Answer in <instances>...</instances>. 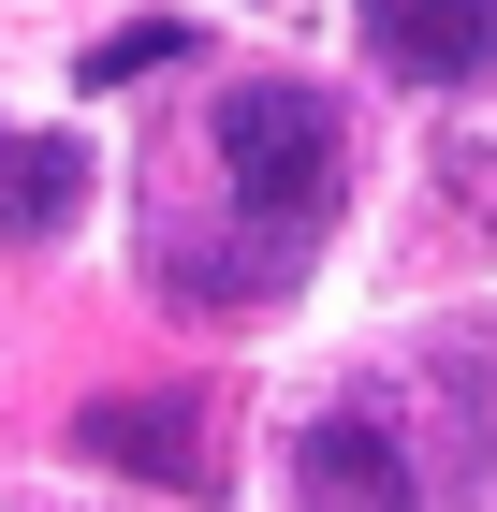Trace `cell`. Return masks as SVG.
<instances>
[{
  "instance_id": "6",
  "label": "cell",
  "mask_w": 497,
  "mask_h": 512,
  "mask_svg": "<svg viewBox=\"0 0 497 512\" xmlns=\"http://www.w3.org/2000/svg\"><path fill=\"white\" fill-rule=\"evenodd\" d=\"M161 59H205V44L176 30V15H132V30H103V44H88V59H74V88H147Z\"/></svg>"
},
{
  "instance_id": "2",
  "label": "cell",
  "mask_w": 497,
  "mask_h": 512,
  "mask_svg": "<svg viewBox=\"0 0 497 512\" xmlns=\"http://www.w3.org/2000/svg\"><path fill=\"white\" fill-rule=\"evenodd\" d=\"M293 512H439V469L410 454L395 410H307L293 425Z\"/></svg>"
},
{
  "instance_id": "1",
  "label": "cell",
  "mask_w": 497,
  "mask_h": 512,
  "mask_svg": "<svg viewBox=\"0 0 497 512\" xmlns=\"http://www.w3.org/2000/svg\"><path fill=\"white\" fill-rule=\"evenodd\" d=\"M337 191H351V132L322 88L293 74H234L205 103V205H161L147 220V293L176 322H249L307 278V249L337 235Z\"/></svg>"
},
{
  "instance_id": "3",
  "label": "cell",
  "mask_w": 497,
  "mask_h": 512,
  "mask_svg": "<svg viewBox=\"0 0 497 512\" xmlns=\"http://www.w3.org/2000/svg\"><path fill=\"white\" fill-rule=\"evenodd\" d=\"M74 454L161 483V498H220V395H88Z\"/></svg>"
},
{
  "instance_id": "5",
  "label": "cell",
  "mask_w": 497,
  "mask_h": 512,
  "mask_svg": "<svg viewBox=\"0 0 497 512\" xmlns=\"http://www.w3.org/2000/svg\"><path fill=\"white\" fill-rule=\"evenodd\" d=\"M88 176H103V161H88L74 132H15V118H0V249L74 235V220H88Z\"/></svg>"
},
{
  "instance_id": "4",
  "label": "cell",
  "mask_w": 497,
  "mask_h": 512,
  "mask_svg": "<svg viewBox=\"0 0 497 512\" xmlns=\"http://www.w3.org/2000/svg\"><path fill=\"white\" fill-rule=\"evenodd\" d=\"M366 59L395 88H483L497 74V0H366Z\"/></svg>"
}]
</instances>
